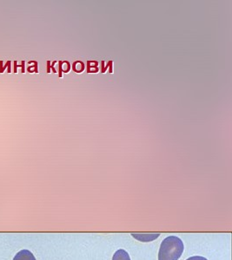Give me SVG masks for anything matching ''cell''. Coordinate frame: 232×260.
<instances>
[{"label":"cell","mask_w":232,"mask_h":260,"mask_svg":"<svg viewBox=\"0 0 232 260\" xmlns=\"http://www.w3.org/2000/svg\"><path fill=\"white\" fill-rule=\"evenodd\" d=\"M185 250L184 243L179 237L169 236L161 243L158 260H179Z\"/></svg>","instance_id":"6da1fadb"},{"label":"cell","mask_w":232,"mask_h":260,"mask_svg":"<svg viewBox=\"0 0 232 260\" xmlns=\"http://www.w3.org/2000/svg\"><path fill=\"white\" fill-rule=\"evenodd\" d=\"M13 260H36V257L29 250H22L18 251Z\"/></svg>","instance_id":"7a4b0ae2"},{"label":"cell","mask_w":232,"mask_h":260,"mask_svg":"<svg viewBox=\"0 0 232 260\" xmlns=\"http://www.w3.org/2000/svg\"><path fill=\"white\" fill-rule=\"evenodd\" d=\"M112 260H131V257L127 251L123 249H119L114 253Z\"/></svg>","instance_id":"3957f363"},{"label":"cell","mask_w":232,"mask_h":260,"mask_svg":"<svg viewBox=\"0 0 232 260\" xmlns=\"http://www.w3.org/2000/svg\"><path fill=\"white\" fill-rule=\"evenodd\" d=\"M186 260H208L207 258H206L205 257H202V256H193V257H189L188 259Z\"/></svg>","instance_id":"277c9868"}]
</instances>
